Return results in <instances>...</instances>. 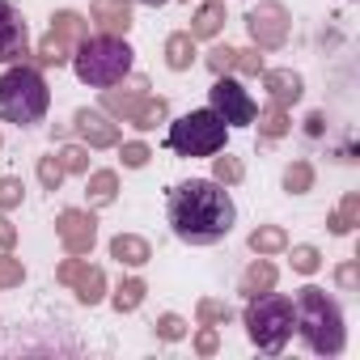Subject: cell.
I'll use <instances>...</instances> for the list:
<instances>
[{
	"label": "cell",
	"instance_id": "20",
	"mask_svg": "<svg viewBox=\"0 0 360 360\" xmlns=\"http://www.w3.org/2000/svg\"><path fill=\"white\" fill-rule=\"evenodd\" d=\"M267 288H276V267L267 263V255H259V259L246 267V276H242V292L255 297V292H267Z\"/></svg>",
	"mask_w": 360,
	"mask_h": 360
},
{
	"label": "cell",
	"instance_id": "27",
	"mask_svg": "<svg viewBox=\"0 0 360 360\" xmlns=\"http://www.w3.org/2000/svg\"><path fill=\"white\" fill-rule=\"evenodd\" d=\"M259 119V131H263V140H276V136H284L288 131V115H284V106H267L263 115H255Z\"/></svg>",
	"mask_w": 360,
	"mask_h": 360
},
{
	"label": "cell",
	"instance_id": "42",
	"mask_svg": "<svg viewBox=\"0 0 360 360\" xmlns=\"http://www.w3.org/2000/svg\"><path fill=\"white\" fill-rule=\"evenodd\" d=\"M13 242H18V229H13V221H9V217H0V246L9 250Z\"/></svg>",
	"mask_w": 360,
	"mask_h": 360
},
{
	"label": "cell",
	"instance_id": "43",
	"mask_svg": "<svg viewBox=\"0 0 360 360\" xmlns=\"http://www.w3.org/2000/svg\"><path fill=\"white\" fill-rule=\"evenodd\" d=\"M136 5H148V9H161V5H165V0H136Z\"/></svg>",
	"mask_w": 360,
	"mask_h": 360
},
{
	"label": "cell",
	"instance_id": "33",
	"mask_svg": "<svg viewBox=\"0 0 360 360\" xmlns=\"http://www.w3.org/2000/svg\"><path fill=\"white\" fill-rule=\"evenodd\" d=\"M233 72H242V77H259V72H263V56H259V47L238 51V56H233Z\"/></svg>",
	"mask_w": 360,
	"mask_h": 360
},
{
	"label": "cell",
	"instance_id": "12",
	"mask_svg": "<svg viewBox=\"0 0 360 360\" xmlns=\"http://www.w3.org/2000/svg\"><path fill=\"white\" fill-rule=\"evenodd\" d=\"M72 127L81 131V140H85L89 148H115V144H119V127H115L102 110H77Z\"/></svg>",
	"mask_w": 360,
	"mask_h": 360
},
{
	"label": "cell",
	"instance_id": "21",
	"mask_svg": "<svg viewBox=\"0 0 360 360\" xmlns=\"http://www.w3.org/2000/svg\"><path fill=\"white\" fill-rule=\"evenodd\" d=\"M165 115H169L165 98H144V102H140V106L131 110V119H127V123H131L136 131H153V127H157V123H161Z\"/></svg>",
	"mask_w": 360,
	"mask_h": 360
},
{
	"label": "cell",
	"instance_id": "3",
	"mask_svg": "<svg viewBox=\"0 0 360 360\" xmlns=\"http://www.w3.org/2000/svg\"><path fill=\"white\" fill-rule=\"evenodd\" d=\"M131 56L136 51L127 47L123 34H94V39H81L72 47V72L89 89H110V85L127 81Z\"/></svg>",
	"mask_w": 360,
	"mask_h": 360
},
{
	"label": "cell",
	"instance_id": "14",
	"mask_svg": "<svg viewBox=\"0 0 360 360\" xmlns=\"http://www.w3.org/2000/svg\"><path fill=\"white\" fill-rule=\"evenodd\" d=\"M89 18L102 26V34H127L131 30V0H94Z\"/></svg>",
	"mask_w": 360,
	"mask_h": 360
},
{
	"label": "cell",
	"instance_id": "5",
	"mask_svg": "<svg viewBox=\"0 0 360 360\" xmlns=\"http://www.w3.org/2000/svg\"><path fill=\"white\" fill-rule=\"evenodd\" d=\"M246 335L259 352L276 356L284 352L288 335H292V301L284 292H255L250 305H246Z\"/></svg>",
	"mask_w": 360,
	"mask_h": 360
},
{
	"label": "cell",
	"instance_id": "38",
	"mask_svg": "<svg viewBox=\"0 0 360 360\" xmlns=\"http://www.w3.org/2000/svg\"><path fill=\"white\" fill-rule=\"evenodd\" d=\"M119 157H123V165H127V169H140V165H144L153 153H148V144L131 140V144H123V153H119Z\"/></svg>",
	"mask_w": 360,
	"mask_h": 360
},
{
	"label": "cell",
	"instance_id": "13",
	"mask_svg": "<svg viewBox=\"0 0 360 360\" xmlns=\"http://www.w3.org/2000/svg\"><path fill=\"white\" fill-rule=\"evenodd\" d=\"M119 85H123V81H119ZM144 89H148V81H144V77H136V81H131V85H123V89H115V85H110V89H102V110H106V115H115V119H131V110L148 98Z\"/></svg>",
	"mask_w": 360,
	"mask_h": 360
},
{
	"label": "cell",
	"instance_id": "1",
	"mask_svg": "<svg viewBox=\"0 0 360 360\" xmlns=\"http://www.w3.org/2000/svg\"><path fill=\"white\" fill-rule=\"evenodd\" d=\"M165 217L178 242L187 246H217L221 238H229L238 208L229 200V191L217 178H191V183H178L165 200Z\"/></svg>",
	"mask_w": 360,
	"mask_h": 360
},
{
	"label": "cell",
	"instance_id": "24",
	"mask_svg": "<svg viewBox=\"0 0 360 360\" xmlns=\"http://www.w3.org/2000/svg\"><path fill=\"white\" fill-rule=\"evenodd\" d=\"M140 301H144V280H140V276H127V280H119V288H115L110 305H115L119 314H131Z\"/></svg>",
	"mask_w": 360,
	"mask_h": 360
},
{
	"label": "cell",
	"instance_id": "7",
	"mask_svg": "<svg viewBox=\"0 0 360 360\" xmlns=\"http://www.w3.org/2000/svg\"><path fill=\"white\" fill-rule=\"evenodd\" d=\"M208 98H212V110H217L229 127H246V123H255V115H259L255 98H250V94L242 89V81L229 77V72H221V77L212 81Z\"/></svg>",
	"mask_w": 360,
	"mask_h": 360
},
{
	"label": "cell",
	"instance_id": "36",
	"mask_svg": "<svg viewBox=\"0 0 360 360\" xmlns=\"http://www.w3.org/2000/svg\"><path fill=\"white\" fill-rule=\"evenodd\" d=\"M22 263L18 259H9V255H0V288H13V284H22Z\"/></svg>",
	"mask_w": 360,
	"mask_h": 360
},
{
	"label": "cell",
	"instance_id": "10",
	"mask_svg": "<svg viewBox=\"0 0 360 360\" xmlns=\"http://www.w3.org/2000/svg\"><path fill=\"white\" fill-rule=\"evenodd\" d=\"M60 242H64V250L72 255V259H81V255H89L94 250V242H98V221H94V212H81V208H68V212H60Z\"/></svg>",
	"mask_w": 360,
	"mask_h": 360
},
{
	"label": "cell",
	"instance_id": "2",
	"mask_svg": "<svg viewBox=\"0 0 360 360\" xmlns=\"http://www.w3.org/2000/svg\"><path fill=\"white\" fill-rule=\"evenodd\" d=\"M292 330H301L305 347L318 356H339L347 335H343V309L335 297H326L322 288H301L292 301Z\"/></svg>",
	"mask_w": 360,
	"mask_h": 360
},
{
	"label": "cell",
	"instance_id": "37",
	"mask_svg": "<svg viewBox=\"0 0 360 360\" xmlns=\"http://www.w3.org/2000/svg\"><path fill=\"white\" fill-rule=\"evenodd\" d=\"M233 56H238L233 47H212V51H208V68H212L217 77H221V72H233Z\"/></svg>",
	"mask_w": 360,
	"mask_h": 360
},
{
	"label": "cell",
	"instance_id": "32",
	"mask_svg": "<svg viewBox=\"0 0 360 360\" xmlns=\"http://www.w3.org/2000/svg\"><path fill=\"white\" fill-rule=\"evenodd\" d=\"M39 183H43L47 191H56V187L64 183V165H60V157H43V161H39Z\"/></svg>",
	"mask_w": 360,
	"mask_h": 360
},
{
	"label": "cell",
	"instance_id": "8",
	"mask_svg": "<svg viewBox=\"0 0 360 360\" xmlns=\"http://www.w3.org/2000/svg\"><path fill=\"white\" fill-rule=\"evenodd\" d=\"M246 30H250V39H255L259 51H276L288 39V9L276 5V0H263V5H255L246 13Z\"/></svg>",
	"mask_w": 360,
	"mask_h": 360
},
{
	"label": "cell",
	"instance_id": "11",
	"mask_svg": "<svg viewBox=\"0 0 360 360\" xmlns=\"http://www.w3.org/2000/svg\"><path fill=\"white\" fill-rule=\"evenodd\" d=\"M56 280H60V284H72L85 305H98V301L106 297V271H102V267H89V263H81V259H72V255H68V263H60Z\"/></svg>",
	"mask_w": 360,
	"mask_h": 360
},
{
	"label": "cell",
	"instance_id": "34",
	"mask_svg": "<svg viewBox=\"0 0 360 360\" xmlns=\"http://www.w3.org/2000/svg\"><path fill=\"white\" fill-rule=\"evenodd\" d=\"M318 250L314 246H292V271H301V276H314L318 271Z\"/></svg>",
	"mask_w": 360,
	"mask_h": 360
},
{
	"label": "cell",
	"instance_id": "29",
	"mask_svg": "<svg viewBox=\"0 0 360 360\" xmlns=\"http://www.w3.org/2000/svg\"><path fill=\"white\" fill-rule=\"evenodd\" d=\"M56 157H60L64 174H89V148H81V144H64Z\"/></svg>",
	"mask_w": 360,
	"mask_h": 360
},
{
	"label": "cell",
	"instance_id": "22",
	"mask_svg": "<svg viewBox=\"0 0 360 360\" xmlns=\"http://www.w3.org/2000/svg\"><path fill=\"white\" fill-rule=\"evenodd\" d=\"M51 34H60L68 47H77L81 39H89V22H81L77 13H56L51 18Z\"/></svg>",
	"mask_w": 360,
	"mask_h": 360
},
{
	"label": "cell",
	"instance_id": "17",
	"mask_svg": "<svg viewBox=\"0 0 360 360\" xmlns=\"http://www.w3.org/2000/svg\"><path fill=\"white\" fill-rule=\"evenodd\" d=\"M110 259H119V263H127V267H144V263L153 259V250H148L144 238H136V233H119V238L110 242Z\"/></svg>",
	"mask_w": 360,
	"mask_h": 360
},
{
	"label": "cell",
	"instance_id": "28",
	"mask_svg": "<svg viewBox=\"0 0 360 360\" xmlns=\"http://www.w3.org/2000/svg\"><path fill=\"white\" fill-rule=\"evenodd\" d=\"M284 187H288L292 195H301V191L314 187V169H309V161H292V165L284 169Z\"/></svg>",
	"mask_w": 360,
	"mask_h": 360
},
{
	"label": "cell",
	"instance_id": "39",
	"mask_svg": "<svg viewBox=\"0 0 360 360\" xmlns=\"http://www.w3.org/2000/svg\"><path fill=\"white\" fill-rule=\"evenodd\" d=\"M157 335H161V339H183V335H187V322L178 318V314H161V322H157Z\"/></svg>",
	"mask_w": 360,
	"mask_h": 360
},
{
	"label": "cell",
	"instance_id": "9",
	"mask_svg": "<svg viewBox=\"0 0 360 360\" xmlns=\"http://www.w3.org/2000/svg\"><path fill=\"white\" fill-rule=\"evenodd\" d=\"M22 56H30V30H26V18L0 0V64H22Z\"/></svg>",
	"mask_w": 360,
	"mask_h": 360
},
{
	"label": "cell",
	"instance_id": "18",
	"mask_svg": "<svg viewBox=\"0 0 360 360\" xmlns=\"http://www.w3.org/2000/svg\"><path fill=\"white\" fill-rule=\"evenodd\" d=\"M115 191H119V178H115V169H94V174L85 178V195H89V204H94V208H106V204H115Z\"/></svg>",
	"mask_w": 360,
	"mask_h": 360
},
{
	"label": "cell",
	"instance_id": "4",
	"mask_svg": "<svg viewBox=\"0 0 360 360\" xmlns=\"http://www.w3.org/2000/svg\"><path fill=\"white\" fill-rule=\"evenodd\" d=\"M47 106H51V89L43 72L30 64H9V72L0 77V119L30 127L47 115Z\"/></svg>",
	"mask_w": 360,
	"mask_h": 360
},
{
	"label": "cell",
	"instance_id": "40",
	"mask_svg": "<svg viewBox=\"0 0 360 360\" xmlns=\"http://www.w3.org/2000/svg\"><path fill=\"white\" fill-rule=\"evenodd\" d=\"M217 347H221V335H217V326H204V330L195 335V352H200V356H212Z\"/></svg>",
	"mask_w": 360,
	"mask_h": 360
},
{
	"label": "cell",
	"instance_id": "16",
	"mask_svg": "<svg viewBox=\"0 0 360 360\" xmlns=\"http://www.w3.org/2000/svg\"><path fill=\"white\" fill-rule=\"evenodd\" d=\"M221 26H225V0H204L200 5V13L191 18V39H217L221 34Z\"/></svg>",
	"mask_w": 360,
	"mask_h": 360
},
{
	"label": "cell",
	"instance_id": "25",
	"mask_svg": "<svg viewBox=\"0 0 360 360\" xmlns=\"http://www.w3.org/2000/svg\"><path fill=\"white\" fill-rule=\"evenodd\" d=\"M195 318H200V326H225V322L233 318V309H229V301L204 297V301L195 305Z\"/></svg>",
	"mask_w": 360,
	"mask_h": 360
},
{
	"label": "cell",
	"instance_id": "19",
	"mask_svg": "<svg viewBox=\"0 0 360 360\" xmlns=\"http://www.w3.org/2000/svg\"><path fill=\"white\" fill-rule=\"evenodd\" d=\"M191 60H195V39H191L187 30L165 39V64H169L174 72H187V68H191Z\"/></svg>",
	"mask_w": 360,
	"mask_h": 360
},
{
	"label": "cell",
	"instance_id": "26",
	"mask_svg": "<svg viewBox=\"0 0 360 360\" xmlns=\"http://www.w3.org/2000/svg\"><path fill=\"white\" fill-rule=\"evenodd\" d=\"M68 60H72V47H68L60 34L47 30V39L39 43V64H68Z\"/></svg>",
	"mask_w": 360,
	"mask_h": 360
},
{
	"label": "cell",
	"instance_id": "30",
	"mask_svg": "<svg viewBox=\"0 0 360 360\" xmlns=\"http://www.w3.org/2000/svg\"><path fill=\"white\" fill-rule=\"evenodd\" d=\"M356 217H360V195L352 191V195H347V200L339 204V212L330 217V229H335V233H352V225H356Z\"/></svg>",
	"mask_w": 360,
	"mask_h": 360
},
{
	"label": "cell",
	"instance_id": "15",
	"mask_svg": "<svg viewBox=\"0 0 360 360\" xmlns=\"http://www.w3.org/2000/svg\"><path fill=\"white\" fill-rule=\"evenodd\" d=\"M263 85H267L271 102H276V106H284V110L301 98V77H297V72H288V68H263Z\"/></svg>",
	"mask_w": 360,
	"mask_h": 360
},
{
	"label": "cell",
	"instance_id": "31",
	"mask_svg": "<svg viewBox=\"0 0 360 360\" xmlns=\"http://www.w3.org/2000/svg\"><path fill=\"white\" fill-rule=\"evenodd\" d=\"M242 161L238 157H217V165H212V178H217V183L221 187H233V183H242Z\"/></svg>",
	"mask_w": 360,
	"mask_h": 360
},
{
	"label": "cell",
	"instance_id": "23",
	"mask_svg": "<svg viewBox=\"0 0 360 360\" xmlns=\"http://www.w3.org/2000/svg\"><path fill=\"white\" fill-rule=\"evenodd\" d=\"M284 246H288V233L276 229V225H259V229L250 233V250H255V255H280Z\"/></svg>",
	"mask_w": 360,
	"mask_h": 360
},
{
	"label": "cell",
	"instance_id": "6",
	"mask_svg": "<svg viewBox=\"0 0 360 360\" xmlns=\"http://www.w3.org/2000/svg\"><path fill=\"white\" fill-rule=\"evenodd\" d=\"M225 140H229V123L212 106H204V110H191V115L178 119L169 127V140L165 144L178 157H217L225 148Z\"/></svg>",
	"mask_w": 360,
	"mask_h": 360
},
{
	"label": "cell",
	"instance_id": "41",
	"mask_svg": "<svg viewBox=\"0 0 360 360\" xmlns=\"http://www.w3.org/2000/svg\"><path fill=\"white\" fill-rule=\"evenodd\" d=\"M335 280H339V288H356V284H360V267H356V259H347V263L335 271Z\"/></svg>",
	"mask_w": 360,
	"mask_h": 360
},
{
	"label": "cell",
	"instance_id": "35",
	"mask_svg": "<svg viewBox=\"0 0 360 360\" xmlns=\"http://www.w3.org/2000/svg\"><path fill=\"white\" fill-rule=\"evenodd\" d=\"M22 204V183L18 178H0V212H9Z\"/></svg>",
	"mask_w": 360,
	"mask_h": 360
}]
</instances>
